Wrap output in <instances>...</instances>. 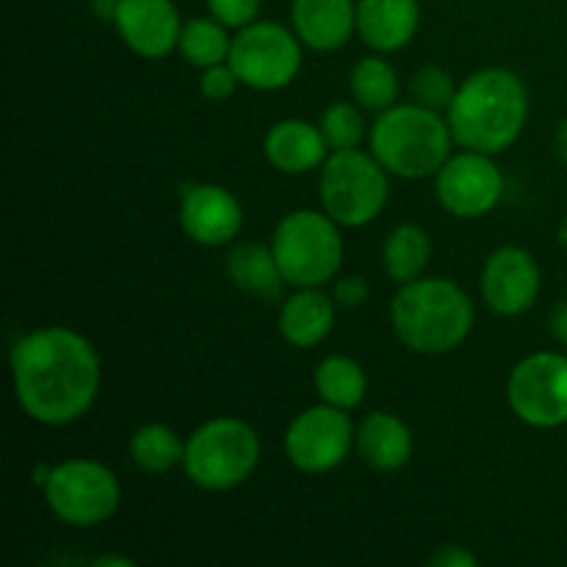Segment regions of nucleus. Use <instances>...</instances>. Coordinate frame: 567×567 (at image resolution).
Returning a JSON list of instances; mask_svg holds the SVG:
<instances>
[{
  "instance_id": "obj_20",
  "label": "nucleus",
  "mask_w": 567,
  "mask_h": 567,
  "mask_svg": "<svg viewBox=\"0 0 567 567\" xmlns=\"http://www.w3.org/2000/svg\"><path fill=\"white\" fill-rule=\"evenodd\" d=\"M280 332L291 347H319L336 324V302L319 288H299L280 308Z\"/></svg>"
},
{
  "instance_id": "obj_33",
  "label": "nucleus",
  "mask_w": 567,
  "mask_h": 567,
  "mask_svg": "<svg viewBox=\"0 0 567 567\" xmlns=\"http://www.w3.org/2000/svg\"><path fill=\"white\" fill-rule=\"evenodd\" d=\"M551 336L557 338L559 343H567V302L559 305L551 313Z\"/></svg>"
},
{
  "instance_id": "obj_19",
  "label": "nucleus",
  "mask_w": 567,
  "mask_h": 567,
  "mask_svg": "<svg viewBox=\"0 0 567 567\" xmlns=\"http://www.w3.org/2000/svg\"><path fill=\"white\" fill-rule=\"evenodd\" d=\"M360 460L374 471H399L413 457V432L399 415L371 413L354 435Z\"/></svg>"
},
{
  "instance_id": "obj_15",
  "label": "nucleus",
  "mask_w": 567,
  "mask_h": 567,
  "mask_svg": "<svg viewBox=\"0 0 567 567\" xmlns=\"http://www.w3.org/2000/svg\"><path fill=\"white\" fill-rule=\"evenodd\" d=\"M181 225L203 247H225L244 227L241 203L216 183L186 186L181 194Z\"/></svg>"
},
{
  "instance_id": "obj_28",
  "label": "nucleus",
  "mask_w": 567,
  "mask_h": 567,
  "mask_svg": "<svg viewBox=\"0 0 567 567\" xmlns=\"http://www.w3.org/2000/svg\"><path fill=\"white\" fill-rule=\"evenodd\" d=\"M457 89L460 86H454L452 75L446 70H441V66H424L410 81V92H413L415 103L437 111V114L452 109L454 97H457Z\"/></svg>"
},
{
  "instance_id": "obj_11",
  "label": "nucleus",
  "mask_w": 567,
  "mask_h": 567,
  "mask_svg": "<svg viewBox=\"0 0 567 567\" xmlns=\"http://www.w3.org/2000/svg\"><path fill=\"white\" fill-rule=\"evenodd\" d=\"M354 430L347 410L321 402L291 421L286 432V454L305 474H327L349 457Z\"/></svg>"
},
{
  "instance_id": "obj_18",
  "label": "nucleus",
  "mask_w": 567,
  "mask_h": 567,
  "mask_svg": "<svg viewBox=\"0 0 567 567\" xmlns=\"http://www.w3.org/2000/svg\"><path fill=\"white\" fill-rule=\"evenodd\" d=\"M264 153L269 164L282 175H305L327 161V144L321 127L305 120H282L266 133Z\"/></svg>"
},
{
  "instance_id": "obj_4",
  "label": "nucleus",
  "mask_w": 567,
  "mask_h": 567,
  "mask_svg": "<svg viewBox=\"0 0 567 567\" xmlns=\"http://www.w3.org/2000/svg\"><path fill=\"white\" fill-rule=\"evenodd\" d=\"M371 155L404 181L435 177L452 158L454 133L449 120L419 103L393 105L371 127Z\"/></svg>"
},
{
  "instance_id": "obj_5",
  "label": "nucleus",
  "mask_w": 567,
  "mask_h": 567,
  "mask_svg": "<svg viewBox=\"0 0 567 567\" xmlns=\"http://www.w3.org/2000/svg\"><path fill=\"white\" fill-rule=\"evenodd\" d=\"M260 463V437L247 421L214 419L194 430L183 452V471L203 491H233Z\"/></svg>"
},
{
  "instance_id": "obj_24",
  "label": "nucleus",
  "mask_w": 567,
  "mask_h": 567,
  "mask_svg": "<svg viewBox=\"0 0 567 567\" xmlns=\"http://www.w3.org/2000/svg\"><path fill=\"white\" fill-rule=\"evenodd\" d=\"M349 89L354 94V103L360 109H369L382 114V111L393 109L399 100V75L385 59H360L352 66V75H349Z\"/></svg>"
},
{
  "instance_id": "obj_32",
  "label": "nucleus",
  "mask_w": 567,
  "mask_h": 567,
  "mask_svg": "<svg viewBox=\"0 0 567 567\" xmlns=\"http://www.w3.org/2000/svg\"><path fill=\"white\" fill-rule=\"evenodd\" d=\"M480 559L463 546H446L432 557V567H476Z\"/></svg>"
},
{
  "instance_id": "obj_34",
  "label": "nucleus",
  "mask_w": 567,
  "mask_h": 567,
  "mask_svg": "<svg viewBox=\"0 0 567 567\" xmlns=\"http://www.w3.org/2000/svg\"><path fill=\"white\" fill-rule=\"evenodd\" d=\"M554 147H557L559 158L567 164V120H563V125L557 127V136H554Z\"/></svg>"
},
{
  "instance_id": "obj_36",
  "label": "nucleus",
  "mask_w": 567,
  "mask_h": 567,
  "mask_svg": "<svg viewBox=\"0 0 567 567\" xmlns=\"http://www.w3.org/2000/svg\"><path fill=\"white\" fill-rule=\"evenodd\" d=\"M559 238H563V244H567V216H565V221H563V230H559Z\"/></svg>"
},
{
  "instance_id": "obj_22",
  "label": "nucleus",
  "mask_w": 567,
  "mask_h": 567,
  "mask_svg": "<svg viewBox=\"0 0 567 567\" xmlns=\"http://www.w3.org/2000/svg\"><path fill=\"white\" fill-rule=\"evenodd\" d=\"M316 393L321 402L332 404L341 410H354L363 404L365 391H369V380L360 363H354L347 354H330L316 365Z\"/></svg>"
},
{
  "instance_id": "obj_3",
  "label": "nucleus",
  "mask_w": 567,
  "mask_h": 567,
  "mask_svg": "<svg viewBox=\"0 0 567 567\" xmlns=\"http://www.w3.org/2000/svg\"><path fill=\"white\" fill-rule=\"evenodd\" d=\"M391 324L410 352L446 354L474 330V302L452 280H410L391 299Z\"/></svg>"
},
{
  "instance_id": "obj_27",
  "label": "nucleus",
  "mask_w": 567,
  "mask_h": 567,
  "mask_svg": "<svg viewBox=\"0 0 567 567\" xmlns=\"http://www.w3.org/2000/svg\"><path fill=\"white\" fill-rule=\"evenodd\" d=\"M319 127L332 153H338V150H354L365 136L363 114L352 103H332L330 109H324Z\"/></svg>"
},
{
  "instance_id": "obj_10",
  "label": "nucleus",
  "mask_w": 567,
  "mask_h": 567,
  "mask_svg": "<svg viewBox=\"0 0 567 567\" xmlns=\"http://www.w3.org/2000/svg\"><path fill=\"white\" fill-rule=\"evenodd\" d=\"M507 402L537 430L567 424V354L537 352L520 360L507 380Z\"/></svg>"
},
{
  "instance_id": "obj_35",
  "label": "nucleus",
  "mask_w": 567,
  "mask_h": 567,
  "mask_svg": "<svg viewBox=\"0 0 567 567\" xmlns=\"http://www.w3.org/2000/svg\"><path fill=\"white\" fill-rule=\"evenodd\" d=\"M97 567H105V565H122V567H131L133 563L131 559H120V557H103V559H97V563H94Z\"/></svg>"
},
{
  "instance_id": "obj_1",
  "label": "nucleus",
  "mask_w": 567,
  "mask_h": 567,
  "mask_svg": "<svg viewBox=\"0 0 567 567\" xmlns=\"http://www.w3.org/2000/svg\"><path fill=\"white\" fill-rule=\"evenodd\" d=\"M11 380L28 419L64 426L92 410L103 371L89 338L66 327H44L14 343Z\"/></svg>"
},
{
  "instance_id": "obj_30",
  "label": "nucleus",
  "mask_w": 567,
  "mask_h": 567,
  "mask_svg": "<svg viewBox=\"0 0 567 567\" xmlns=\"http://www.w3.org/2000/svg\"><path fill=\"white\" fill-rule=\"evenodd\" d=\"M238 83L241 81H238L236 70H233V66L225 61V64H216V66H208V70H203L199 89H203V94L208 100L221 103V100H227L233 92H236Z\"/></svg>"
},
{
  "instance_id": "obj_23",
  "label": "nucleus",
  "mask_w": 567,
  "mask_h": 567,
  "mask_svg": "<svg viewBox=\"0 0 567 567\" xmlns=\"http://www.w3.org/2000/svg\"><path fill=\"white\" fill-rule=\"evenodd\" d=\"M432 258V244L424 227L419 225H399L393 227L391 236L382 247V264L391 280L399 286L410 280H419L421 271L426 269Z\"/></svg>"
},
{
  "instance_id": "obj_17",
  "label": "nucleus",
  "mask_w": 567,
  "mask_h": 567,
  "mask_svg": "<svg viewBox=\"0 0 567 567\" xmlns=\"http://www.w3.org/2000/svg\"><path fill=\"white\" fill-rule=\"evenodd\" d=\"M419 22V0H358L360 39L380 53L408 48Z\"/></svg>"
},
{
  "instance_id": "obj_25",
  "label": "nucleus",
  "mask_w": 567,
  "mask_h": 567,
  "mask_svg": "<svg viewBox=\"0 0 567 567\" xmlns=\"http://www.w3.org/2000/svg\"><path fill=\"white\" fill-rule=\"evenodd\" d=\"M227 25H221L219 20H188L181 31V42H177V50H181L183 59L192 66H199V70H208V66L225 64L227 55H230L233 39L227 37Z\"/></svg>"
},
{
  "instance_id": "obj_21",
  "label": "nucleus",
  "mask_w": 567,
  "mask_h": 567,
  "mask_svg": "<svg viewBox=\"0 0 567 567\" xmlns=\"http://www.w3.org/2000/svg\"><path fill=\"white\" fill-rule=\"evenodd\" d=\"M227 275H230L233 286L252 293V297L264 299L280 297L282 282H286L271 247L252 241L238 244V247L227 255Z\"/></svg>"
},
{
  "instance_id": "obj_2",
  "label": "nucleus",
  "mask_w": 567,
  "mask_h": 567,
  "mask_svg": "<svg viewBox=\"0 0 567 567\" xmlns=\"http://www.w3.org/2000/svg\"><path fill=\"white\" fill-rule=\"evenodd\" d=\"M454 142L465 150L496 155L515 144L529 116V94L515 72L487 66L457 89L446 111Z\"/></svg>"
},
{
  "instance_id": "obj_14",
  "label": "nucleus",
  "mask_w": 567,
  "mask_h": 567,
  "mask_svg": "<svg viewBox=\"0 0 567 567\" xmlns=\"http://www.w3.org/2000/svg\"><path fill=\"white\" fill-rule=\"evenodd\" d=\"M111 20L122 42L142 59H164L181 42L183 22L172 0H116Z\"/></svg>"
},
{
  "instance_id": "obj_26",
  "label": "nucleus",
  "mask_w": 567,
  "mask_h": 567,
  "mask_svg": "<svg viewBox=\"0 0 567 567\" xmlns=\"http://www.w3.org/2000/svg\"><path fill=\"white\" fill-rule=\"evenodd\" d=\"M186 443L175 435V430L166 424H147L136 430L131 437V457L147 474H166L183 463Z\"/></svg>"
},
{
  "instance_id": "obj_31",
  "label": "nucleus",
  "mask_w": 567,
  "mask_h": 567,
  "mask_svg": "<svg viewBox=\"0 0 567 567\" xmlns=\"http://www.w3.org/2000/svg\"><path fill=\"white\" fill-rule=\"evenodd\" d=\"M332 299H336V305H341V308L347 310L360 308V305L369 299V282L360 275L343 277V280H338L336 288H332Z\"/></svg>"
},
{
  "instance_id": "obj_13",
  "label": "nucleus",
  "mask_w": 567,
  "mask_h": 567,
  "mask_svg": "<svg viewBox=\"0 0 567 567\" xmlns=\"http://www.w3.org/2000/svg\"><path fill=\"white\" fill-rule=\"evenodd\" d=\"M482 297L498 316H520L537 302L540 266L524 247H502L482 269Z\"/></svg>"
},
{
  "instance_id": "obj_29",
  "label": "nucleus",
  "mask_w": 567,
  "mask_h": 567,
  "mask_svg": "<svg viewBox=\"0 0 567 567\" xmlns=\"http://www.w3.org/2000/svg\"><path fill=\"white\" fill-rule=\"evenodd\" d=\"M208 9L221 25L244 28L258 17L260 0H208Z\"/></svg>"
},
{
  "instance_id": "obj_8",
  "label": "nucleus",
  "mask_w": 567,
  "mask_h": 567,
  "mask_svg": "<svg viewBox=\"0 0 567 567\" xmlns=\"http://www.w3.org/2000/svg\"><path fill=\"white\" fill-rule=\"evenodd\" d=\"M44 498L55 518L66 526H100L120 509L122 487L114 471L97 460H66L50 468Z\"/></svg>"
},
{
  "instance_id": "obj_9",
  "label": "nucleus",
  "mask_w": 567,
  "mask_h": 567,
  "mask_svg": "<svg viewBox=\"0 0 567 567\" xmlns=\"http://www.w3.org/2000/svg\"><path fill=\"white\" fill-rule=\"evenodd\" d=\"M227 64L238 81L258 92L286 89L302 66V39L280 22H249L233 37Z\"/></svg>"
},
{
  "instance_id": "obj_6",
  "label": "nucleus",
  "mask_w": 567,
  "mask_h": 567,
  "mask_svg": "<svg viewBox=\"0 0 567 567\" xmlns=\"http://www.w3.org/2000/svg\"><path fill=\"white\" fill-rule=\"evenodd\" d=\"M338 221L319 210H293L277 225L271 252L288 286L321 288L343 264V238Z\"/></svg>"
},
{
  "instance_id": "obj_7",
  "label": "nucleus",
  "mask_w": 567,
  "mask_h": 567,
  "mask_svg": "<svg viewBox=\"0 0 567 567\" xmlns=\"http://www.w3.org/2000/svg\"><path fill=\"white\" fill-rule=\"evenodd\" d=\"M388 169L374 155L338 150L321 164L319 197L324 214L341 227H363L382 214L388 203Z\"/></svg>"
},
{
  "instance_id": "obj_16",
  "label": "nucleus",
  "mask_w": 567,
  "mask_h": 567,
  "mask_svg": "<svg viewBox=\"0 0 567 567\" xmlns=\"http://www.w3.org/2000/svg\"><path fill=\"white\" fill-rule=\"evenodd\" d=\"M293 31L308 48L338 50L358 31V3L352 0H293Z\"/></svg>"
},
{
  "instance_id": "obj_12",
  "label": "nucleus",
  "mask_w": 567,
  "mask_h": 567,
  "mask_svg": "<svg viewBox=\"0 0 567 567\" xmlns=\"http://www.w3.org/2000/svg\"><path fill=\"white\" fill-rule=\"evenodd\" d=\"M437 203L457 219H480L491 214L504 194V175L493 155L465 150L452 155L435 175Z\"/></svg>"
}]
</instances>
